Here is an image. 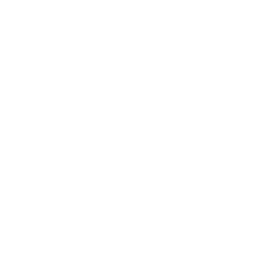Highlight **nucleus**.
Here are the masks:
<instances>
[]
</instances>
